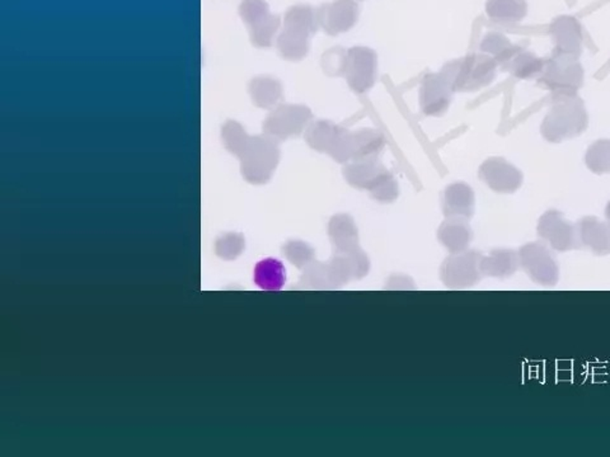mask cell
Here are the masks:
<instances>
[{"label":"cell","instance_id":"6da1fadb","mask_svg":"<svg viewBox=\"0 0 610 457\" xmlns=\"http://www.w3.org/2000/svg\"><path fill=\"white\" fill-rule=\"evenodd\" d=\"M589 114L579 96L552 98V107L544 117L541 134L545 142L559 143L585 133Z\"/></svg>","mask_w":610,"mask_h":457},{"label":"cell","instance_id":"7a4b0ae2","mask_svg":"<svg viewBox=\"0 0 610 457\" xmlns=\"http://www.w3.org/2000/svg\"><path fill=\"white\" fill-rule=\"evenodd\" d=\"M318 13L310 5L298 4L289 8L277 41L281 57L289 61L303 60L309 52V40L318 31Z\"/></svg>","mask_w":610,"mask_h":457},{"label":"cell","instance_id":"3957f363","mask_svg":"<svg viewBox=\"0 0 610 457\" xmlns=\"http://www.w3.org/2000/svg\"><path fill=\"white\" fill-rule=\"evenodd\" d=\"M497 66L489 55L472 54L445 64L440 74L453 93L476 92L494 81Z\"/></svg>","mask_w":610,"mask_h":457},{"label":"cell","instance_id":"277c9868","mask_svg":"<svg viewBox=\"0 0 610 457\" xmlns=\"http://www.w3.org/2000/svg\"><path fill=\"white\" fill-rule=\"evenodd\" d=\"M278 140L269 135L249 137L247 145L240 152V171L252 184H265L274 174L280 162Z\"/></svg>","mask_w":610,"mask_h":457},{"label":"cell","instance_id":"5b68a950","mask_svg":"<svg viewBox=\"0 0 610 457\" xmlns=\"http://www.w3.org/2000/svg\"><path fill=\"white\" fill-rule=\"evenodd\" d=\"M343 175L351 186L368 190L375 200L393 202L398 198V184L378 158L355 160L343 169Z\"/></svg>","mask_w":610,"mask_h":457},{"label":"cell","instance_id":"8992f818","mask_svg":"<svg viewBox=\"0 0 610 457\" xmlns=\"http://www.w3.org/2000/svg\"><path fill=\"white\" fill-rule=\"evenodd\" d=\"M583 67L579 58L553 54L545 61L544 73L538 81L542 87L552 93V98L577 96L583 86Z\"/></svg>","mask_w":610,"mask_h":457},{"label":"cell","instance_id":"52a82bcc","mask_svg":"<svg viewBox=\"0 0 610 457\" xmlns=\"http://www.w3.org/2000/svg\"><path fill=\"white\" fill-rule=\"evenodd\" d=\"M239 16L247 26L252 45L256 48H271L281 19L278 14L270 13L266 0H243L239 5Z\"/></svg>","mask_w":610,"mask_h":457},{"label":"cell","instance_id":"ba28073f","mask_svg":"<svg viewBox=\"0 0 610 457\" xmlns=\"http://www.w3.org/2000/svg\"><path fill=\"white\" fill-rule=\"evenodd\" d=\"M313 113L303 105H278L263 121V134L278 142L299 136L312 121Z\"/></svg>","mask_w":610,"mask_h":457},{"label":"cell","instance_id":"9c48e42d","mask_svg":"<svg viewBox=\"0 0 610 457\" xmlns=\"http://www.w3.org/2000/svg\"><path fill=\"white\" fill-rule=\"evenodd\" d=\"M519 260L533 283L542 286H554L559 281V268L556 258L544 243H529L519 251Z\"/></svg>","mask_w":610,"mask_h":457},{"label":"cell","instance_id":"30bf717a","mask_svg":"<svg viewBox=\"0 0 610 457\" xmlns=\"http://www.w3.org/2000/svg\"><path fill=\"white\" fill-rule=\"evenodd\" d=\"M378 75V55L374 50L355 46L348 50L345 76L348 87L357 95L374 87Z\"/></svg>","mask_w":610,"mask_h":457},{"label":"cell","instance_id":"8fae6325","mask_svg":"<svg viewBox=\"0 0 610 457\" xmlns=\"http://www.w3.org/2000/svg\"><path fill=\"white\" fill-rule=\"evenodd\" d=\"M536 233L557 252L583 248L576 225L567 221L562 213L557 210H548L541 216Z\"/></svg>","mask_w":610,"mask_h":457},{"label":"cell","instance_id":"7c38bea8","mask_svg":"<svg viewBox=\"0 0 610 457\" xmlns=\"http://www.w3.org/2000/svg\"><path fill=\"white\" fill-rule=\"evenodd\" d=\"M318 23L325 34L337 36L350 31L359 20V4L355 0H334L318 11Z\"/></svg>","mask_w":610,"mask_h":457},{"label":"cell","instance_id":"4fadbf2b","mask_svg":"<svg viewBox=\"0 0 610 457\" xmlns=\"http://www.w3.org/2000/svg\"><path fill=\"white\" fill-rule=\"evenodd\" d=\"M478 174L489 189L497 193H514L523 184V173L500 157L485 160Z\"/></svg>","mask_w":610,"mask_h":457},{"label":"cell","instance_id":"5bb4252c","mask_svg":"<svg viewBox=\"0 0 610 457\" xmlns=\"http://www.w3.org/2000/svg\"><path fill=\"white\" fill-rule=\"evenodd\" d=\"M550 35L554 43L553 54L580 58L583 52V32L582 23L575 17H556L551 23Z\"/></svg>","mask_w":610,"mask_h":457},{"label":"cell","instance_id":"9a60e30c","mask_svg":"<svg viewBox=\"0 0 610 457\" xmlns=\"http://www.w3.org/2000/svg\"><path fill=\"white\" fill-rule=\"evenodd\" d=\"M450 87L442 74L424 76L419 87V108L425 116H442L451 104Z\"/></svg>","mask_w":610,"mask_h":457},{"label":"cell","instance_id":"2e32d148","mask_svg":"<svg viewBox=\"0 0 610 457\" xmlns=\"http://www.w3.org/2000/svg\"><path fill=\"white\" fill-rule=\"evenodd\" d=\"M580 244L590 249L597 256L610 254V221H601L595 216H586L576 224Z\"/></svg>","mask_w":610,"mask_h":457},{"label":"cell","instance_id":"e0dca14e","mask_svg":"<svg viewBox=\"0 0 610 457\" xmlns=\"http://www.w3.org/2000/svg\"><path fill=\"white\" fill-rule=\"evenodd\" d=\"M481 260L482 256L477 252L460 253L456 257L449 258L448 277L449 283L456 286L474 285L482 275L481 271Z\"/></svg>","mask_w":610,"mask_h":457},{"label":"cell","instance_id":"ac0fdd59","mask_svg":"<svg viewBox=\"0 0 610 457\" xmlns=\"http://www.w3.org/2000/svg\"><path fill=\"white\" fill-rule=\"evenodd\" d=\"M474 213V192L468 184H450L445 190L444 213L449 219L468 220Z\"/></svg>","mask_w":610,"mask_h":457},{"label":"cell","instance_id":"d6986e66","mask_svg":"<svg viewBox=\"0 0 610 457\" xmlns=\"http://www.w3.org/2000/svg\"><path fill=\"white\" fill-rule=\"evenodd\" d=\"M248 89L254 105L262 110H272L284 101L283 84L272 76L261 75L252 79Z\"/></svg>","mask_w":610,"mask_h":457},{"label":"cell","instance_id":"ffe728a7","mask_svg":"<svg viewBox=\"0 0 610 457\" xmlns=\"http://www.w3.org/2000/svg\"><path fill=\"white\" fill-rule=\"evenodd\" d=\"M519 266H520L519 253L512 249H496L489 257H482L481 260L482 275L492 277L512 276Z\"/></svg>","mask_w":610,"mask_h":457},{"label":"cell","instance_id":"44dd1931","mask_svg":"<svg viewBox=\"0 0 610 457\" xmlns=\"http://www.w3.org/2000/svg\"><path fill=\"white\" fill-rule=\"evenodd\" d=\"M544 58L536 57L532 51L519 48L512 58L501 67L505 72L514 75L515 78L527 81V79H533L541 75L544 73Z\"/></svg>","mask_w":610,"mask_h":457},{"label":"cell","instance_id":"7402d4cb","mask_svg":"<svg viewBox=\"0 0 610 457\" xmlns=\"http://www.w3.org/2000/svg\"><path fill=\"white\" fill-rule=\"evenodd\" d=\"M527 0H487L486 14L496 23L521 22L528 14Z\"/></svg>","mask_w":610,"mask_h":457},{"label":"cell","instance_id":"603a6c76","mask_svg":"<svg viewBox=\"0 0 610 457\" xmlns=\"http://www.w3.org/2000/svg\"><path fill=\"white\" fill-rule=\"evenodd\" d=\"M328 234L333 244L341 252L357 248L359 236H357V228L351 216L345 213L333 216L328 225Z\"/></svg>","mask_w":610,"mask_h":457},{"label":"cell","instance_id":"cb8c5ba5","mask_svg":"<svg viewBox=\"0 0 610 457\" xmlns=\"http://www.w3.org/2000/svg\"><path fill=\"white\" fill-rule=\"evenodd\" d=\"M439 239L450 252H462L472 240V230L465 219H449L439 228Z\"/></svg>","mask_w":610,"mask_h":457},{"label":"cell","instance_id":"d4e9b609","mask_svg":"<svg viewBox=\"0 0 610 457\" xmlns=\"http://www.w3.org/2000/svg\"><path fill=\"white\" fill-rule=\"evenodd\" d=\"M340 126L327 120H318L312 122L305 130L304 139L313 151L330 154L334 142H336L337 133Z\"/></svg>","mask_w":610,"mask_h":457},{"label":"cell","instance_id":"484cf974","mask_svg":"<svg viewBox=\"0 0 610 457\" xmlns=\"http://www.w3.org/2000/svg\"><path fill=\"white\" fill-rule=\"evenodd\" d=\"M355 160L374 159L378 158L386 146V137L378 130L372 128H362L354 131Z\"/></svg>","mask_w":610,"mask_h":457},{"label":"cell","instance_id":"4316f807","mask_svg":"<svg viewBox=\"0 0 610 457\" xmlns=\"http://www.w3.org/2000/svg\"><path fill=\"white\" fill-rule=\"evenodd\" d=\"M481 51L494 58L497 66H503L519 50L512 41L500 32H489L481 41Z\"/></svg>","mask_w":610,"mask_h":457},{"label":"cell","instance_id":"83f0119b","mask_svg":"<svg viewBox=\"0 0 610 457\" xmlns=\"http://www.w3.org/2000/svg\"><path fill=\"white\" fill-rule=\"evenodd\" d=\"M254 281L257 286L266 290H278L285 283V268L278 259L261 260L254 269Z\"/></svg>","mask_w":610,"mask_h":457},{"label":"cell","instance_id":"f1b7e54d","mask_svg":"<svg viewBox=\"0 0 610 457\" xmlns=\"http://www.w3.org/2000/svg\"><path fill=\"white\" fill-rule=\"evenodd\" d=\"M585 163L595 174L610 173V140L601 139L592 143L586 151Z\"/></svg>","mask_w":610,"mask_h":457},{"label":"cell","instance_id":"f546056e","mask_svg":"<svg viewBox=\"0 0 610 457\" xmlns=\"http://www.w3.org/2000/svg\"><path fill=\"white\" fill-rule=\"evenodd\" d=\"M245 128L237 121H227L222 128V140L225 149L231 154L239 157L249 140Z\"/></svg>","mask_w":610,"mask_h":457},{"label":"cell","instance_id":"4dcf8cb0","mask_svg":"<svg viewBox=\"0 0 610 457\" xmlns=\"http://www.w3.org/2000/svg\"><path fill=\"white\" fill-rule=\"evenodd\" d=\"M346 60H348V50L330 49L322 57V67L327 75L345 76Z\"/></svg>","mask_w":610,"mask_h":457},{"label":"cell","instance_id":"1f68e13d","mask_svg":"<svg viewBox=\"0 0 610 457\" xmlns=\"http://www.w3.org/2000/svg\"><path fill=\"white\" fill-rule=\"evenodd\" d=\"M243 248H245V239L239 234H227L216 243V252L225 259H233L239 256Z\"/></svg>","mask_w":610,"mask_h":457},{"label":"cell","instance_id":"d6a6232c","mask_svg":"<svg viewBox=\"0 0 610 457\" xmlns=\"http://www.w3.org/2000/svg\"><path fill=\"white\" fill-rule=\"evenodd\" d=\"M284 252H285V256L289 258V260H292L296 266L307 265L315 256L313 249L307 243L299 242V240L287 243L284 247Z\"/></svg>","mask_w":610,"mask_h":457},{"label":"cell","instance_id":"836d02e7","mask_svg":"<svg viewBox=\"0 0 610 457\" xmlns=\"http://www.w3.org/2000/svg\"><path fill=\"white\" fill-rule=\"evenodd\" d=\"M606 218L610 221V201L608 202V205H606Z\"/></svg>","mask_w":610,"mask_h":457},{"label":"cell","instance_id":"e575fe53","mask_svg":"<svg viewBox=\"0 0 610 457\" xmlns=\"http://www.w3.org/2000/svg\"><path fill=\"white\" fill-rule=\"evenodd\" d=\"M362 2H363V0H362Z\"/></svg>","mask_w":610,"mask_h":457}]
</instances>
